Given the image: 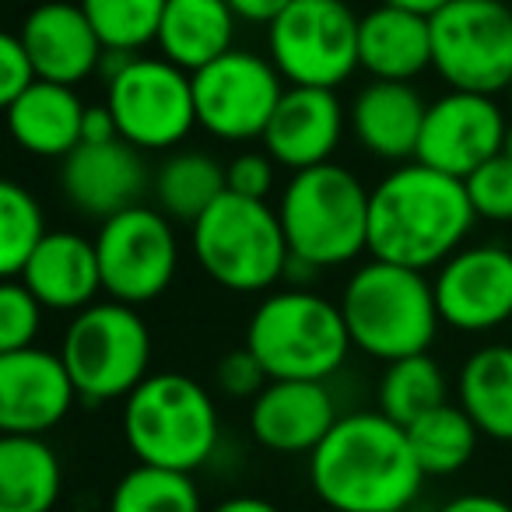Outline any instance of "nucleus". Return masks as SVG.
Segmentation results:
<instances>
[{
	"mask_svg": "<svg viewBox=\"0 0 512 512\" xmlns=\"http://www.w3.org/2000/svg\"><path fill=\"white\" fill-rule=\"evenodd\" d=\"M102 292L127 306H148L165 295L179 271L176 221L155 204H137L113 214L95 232Z\"/></svg>",
	"mask_w": 512,
	"mask_h": 512,
	"instance_id": "nucleus-11",
	"label": "nucleus"
},
{
	"mask_svg": "<svg viewBox=\"0 0 512 512\" xmlns=\"http://www.w3.org/2000/svg\"><path fill=\"white\" fill-rule=\"evenodd\" d=\"M39 81V71L32 64L29 50H25L22 36L18 32H8L0 39V102L8 106L15 102L22 92H29L32 85Z\"/></svg>",
	"mask_w": 512,
	"mask_h": 512,
	"instance_id": "nucleus-38",
	"label": "nucleus"
},
{
	"mask_svg": "<svg viewBox=\"0 0 512 512\" xmlns=\"http://www.w3.org/2000/svg\"><path fill=\"white\" fill-rule=\"evenodd\" d=\"M502 151L512 158V123H509V134H505V148H502Z\"/></svg>",
	"mask_w": 512,
	"mask_h": 512,
	"instance_id": "nucleus-44",
	"label": "nucleus"
},
{
	"mask_svg": "<svg viewBox=\"0 0 512 512\" xmlns=\"http://www.w3.org/2000/svg\"><path fill=\"white\" fill-rule=\"evenodd\" d=\"M376 397H379V411L407 428L421 414L432 411V407L446 404L449 379L442 372V365L428 351H421V355H407L386 365Z\"/></svg>",
	"mask_w": 512,
	"mask_h": 512,
	"instance_id": "nucleus-30",
	"label": "nucleus"
},
{
	"mask_svg": "<svg viewBox=\"0 0 512 512\" xmlns=\"http://www.w3.org/2000/svg\"><path fill=\"white\" fill-rule=\"evenodd\" d=\"M369 197L362 179L337 162L292 172L274 207L295 260L330 271L369 253Z\"/></svg>",
	"mask_w": 512,
	"mask_h": 512,
	"instance_id": "nucleus-5",
	"label": "nucleus"
},
{
	"mask_svg": "<svg viewBox=\"0 0 512 512\" xmlns=\"http://www.w3.org/2000/svg\"><path fill=\"white\" fill-rule=\"evenodd\" d=\"M428 102L414 81H369L348 106V130L372 158L404 165L418 158Z\"/></svg>",
	"mask_w": 512,
	"mask_h": 512,
	"instance_id": "nucleus-21",
	"label": "nucleus"
},
{
	"mask_svg": "<svg viewBox=\"0 0 512 512\" xmlns=\"http://www.w3.org/2000/svg\"><path fill=\"white\" fill-rule=\"evenodd\" d=\"M71 372L60 351L39 344L22 351H0V432L50 435L78 400Z\"/></svg>",
	"mask_w": 512,
	"mask_h": 512,
	"instance_id": "nucleus-16",
	"label": "nucleus"
},
{
	"mask_svg": "<svg viewBox=\"0 0 512 512\" xmlns=\"http://www.w3.org/2000/svg\"><path fill=\"white\" fill-rule=\"evenodd\" d=\"M106 50L141 53L158 39L169 0H78Z\"/></svg>",
	"mask_w": 512,
	"mask_h": 512,
	"instance_id": "nucleus-33",
	"label": "nucleus"
},
{
	"mask_svg": "<svg viewBox=\"0 0 512 512\" xmlns=\"http://www.w3.org/2000/svg\"><path fill=\"white\" fill-rule=\"evenodd\" d=\"M505 134H509V123H505L495 95L449 88L446 95L428 102L414 162L446 172V176L467 179L484 162L502 155Z\"/></svg>",
	"mask_w": 512,
	"mask_h": 512,
	"instance_id": "nucleus-14",
	"label": "nucleus"
},
{
	"mask_svg": "<svg viewBox=\"0 0 512 512\" xmlns=\"http://www.w3.org/2000/svg\"><path fill=\"white\" fill-rule=\"evenodd\" d=\"M151 179L155 172L144 162V151L123 137L109 144H78L60 165V190L67 204L99 225L127 207L144 204Z\"/></svg>",
	"mask_w": 512,
	"mask_h": 512,
	"instance_id": "nucleus-17",
	"label": "nucleus"
},
{
	"mask_svg": "<svg viewBox=\"0 0 512 512\" xmlns=\"http://www.w3.org/2000/svg\"><path fill=\"white\" fill-rule=\"evenodd\" d=\"M207 512H281V509L260 495H232V498H221V502L211 505Z\"/></svg>",
	"mask_w": 512,
	"mask_h": 512,
	"instance_id": "nucleus-42",
	"label": "nucleus"
},
{
	"mask_svg": "<svg viewBox=\"0 0 512 512\" xmlns=\"http://www.w3.org/2000/svg\"><path fill=\"white\" fill-rule=\"evenodd\" d=\"M235 11V18L239 22H249V25H271L274 18H281V11L288 8V4H295V0H228Z\"/></svg>",
	"mask_w": 512,
	"mask_h": 512,
	"instance_id": "nucleus-40",
	"label": "nucleus"
},
{
	"mask_svg": "<svg viewBox=\"0 0 512 512\" xmlns=\"http://www.w3.org/2000/svg\"><path fill=\"white\" fill-rule=\"evenodd\" d=\"M106 512H207L193 474L137 463L116 481Z\"/></svg>",
	"mask_w": 512,
	"mask_h": 512,
	"instance_id": "nucleus-31",
	"label": "nucleus"
},
{
	"mask_svg": "<svg viewBox=\"0 0 512 512\" xmlns=\"http://www.w3.org/2000/svg\"><path fill=\"white\" fill-rule=\"evenodd\" d=\"M271 383L267 369L260 365V358L242 344V348L228 351V355L218 358L214 365V390L225 400H253L260 397V390Z\"/></svg>",
	"mask_w": 512,
	"mask_h": 512,
	"instance_id": "nucleus-36",
	"label": "nucleus"
},
{
	"mask_svg": "<svg viewBox=\"0 0 512 512\" xmlns=\"http://www.w3.org/2000/svg\"><path fill=\"white\" fill-rule=\"evenodd\" d=\"M309 484L330 512H407L425 488V470L404 425L383 411L341 414L309 453Z\"/></svg>",
	"mask_w": 512,
	"mask_h": 512,
	"instance_id": "nucleus-1",
	"label": "nucleus"
},
{
	"mask_svg": "<svg viewBox=\"0 0 512 512\" xmlns=\"http://www.w3.org/2000/svg\"><path fill=\"white\" fill-rule=\"evenodd\" d=\"M358 64L372 81L421 78L432 67V22L383 0L358 25Z\"/></svg>",
	"mask_w": 512,
	"mask_h": 512,
	"instance_id": "nucleus-23",
	"label": "nucleus"
},
{
	"mask_svg": "<svg viewBox=\"0 0 512 512\" xmlns=\"http://www.w3.org/2000/svg\"><path fill=\"white\" fill-rule=\"evenodd\" d=\"M155 207L179 225H193L221 193H228V169L207 151H169L151 179Z\"/></svg>",
	"mask_w": 512,
	"mask_h": 512,
	"instance_id": "nucleus-28",
	"label": "nucleus"
},
{
	"mask_svg": "<svg viewBox=\"0 0 512 512\" xmlns=\"http://www.w3.org/2000/svg\"><path fill=\"white\" fill-rule=\"evenodd\" d=\"M120 141V127H116L113 109L102 102V106H88L85 127H81V144H109Z\"/></svg>",
	"mask_w": 512,
	"mask_h": 512,
	"instance_id": "nucleus-39",
	"label": "nucleus"
},
{
	"mask_svg": "<svg viewBox=\"0 0 512 512\" xmlns=\"http://www.w3.org/2000/svg\"><path fill=\"white\" fill-rule=\"evenodd\" d=\"M432 71L456 92L498 95L512 81V8L449 0L432 18Z\"/></svg>",
	"mask_w": 512,
	"mask_h": 512,
	"instance_id": "nucleus-10",
	"label": "nucleus"
},
{
	"mask_svg": "<svg viewBox=\"0 0 512 512\" xmlns=\"http://www.w3.org/2000/svg\"><path fill=\"white\" fill-rule=\"evenodd\" d=\"M435 512H512V505L498 495H488V491H467V495L442 502Z\"/></svg>",
	"mask_w": 512,
	"mask_h": 512,
	"instance_id": "nucleus-41",
	"label": "nucleus"
},
{
	"mask_svg": "<svg viewBox=\"0 0 512 512\" xmlns=\"http://www.w3.org/2000/svg\"><path fill=\"white\" fill-rule=\"evenodd\" d=\"M120 137L137 151H172L193 134L197 102L193 74L165 57H137L116 81L106 85Z\"/></svg>",
	"mask_w": 512,
	"mask_h": 512,
	"instance_id": "nucleus-12",
	"label": "nucleus"
},
{
	"mask_svg": "<svg viewBox=\"0 0 512 512\" xmlns=\"http://www.w3.org/2000/svg\"><path fill=\"white\" fill-rule=\"evenodd\" d=\"M46 214L36 193L22 183L0 186V274L22 278L25 264L46 239Z\"/></svg>",
	"mask_w": 512,
	"mask_h": 512,
	"instance_id": "nucleus-32",
	"label": "nucleus"
},
{
	"mask_svg": "<svg viewBox=\"0 0 512 512\" xmlns=\"http://www.w3.org/2000/svg\"><path fill=\"white\" fill-rule=\"evenodd\" d=\"M474 221L463 179L421 162L393 165L369 197V256L432 271L467 246Z\"/></svg>",
	"mask_w": 512,
	"mask_h": 512,
	"instance_id": "nucleus-2",
	"label": "nucleus"
},
{
	"mask_svg": "<svg viewBox=\"0 0 512 512\" xmlns=\"http://www.w3.org/2000/svg\"><path fill=\"white\" fill-rule=\"evenodd\" d=\"M337 306L351 344L383 365L428 351L442 327L435 288L425 271L386 264L376 256L351 274Z\"/></svg>",
	"mask_w": 512,
	"mask_h": 512,
	"instance_id": "nucleus-4",
	"label": "nucleus"
},
{
	"mask_svg": "<svg viewBox=\"0 0 512 512\" xmlns=\"http://www.w3.org/2000/svg\"><path fill=\"white\" fill-rule=\"evenodd\" d=\"M435 306L446 327L488 334L512 320V249L498 242L463 246L432 281Z\"/></svg>",
	"mask_w": 512,
	"mask_h": 512,
	"instance_id": "nucleus-15",
	"label": "nucleus"
},
{
	"mask_svg": "<svg viewBox=\"0 0 512 512\" xmlns=\"http://www.w3.org/2000/svg\"><path fill=\"white\" fill-rule=\"evenodd\" d=\"M64 467L46 435H0V512H53Z\"/></svg>",
	"mask_w": 512,
	"mask_h": 512,
	"instance_id": "nucleus-26",
	"label": "nucleus"
},
{
	"mask_svg": "<svg viewBox=\"0 0 512 512\" xmlns=\"http://www.w3.org/2000/svg\"><path fill=\"white\" fill-rule=\"evenodd\" d=\"M386 4H397V8H407V11H418V15L432 18L435 11H442L449 0H386Z\"/></svg>",
	"mask_w": 512,
	"mask_h": 512,
	"instance_id": "nucleus-43",
	"label": "nucleus"
},
{
	"mask_svg": "<svg viewBox=\"0 0 512 512\" xmlns=\"http://www.w3.org/2000/svg\"><path fill=\"white\" fill-rule=\"evenodd\" d=\"M123 442L137 463L197 474L221 446L218 400L186 372H151L123 400Z\"/></svg>",
	"mask_w": 512,
	"mask_h": 512,
	"instance_id": "nucleus-3",
	"label": "nucleus"
},
{
	"mask_svg": "<svg viewBox=\"0 0 512 512\" xmlns=\"http://www.w3.org/2000/svg\"><path fill=\"white\" fill-rule=\"evenodd\" d=\"M463 186H467V197L474 204L477 218L498 221V225L512 221V158L505 151L484 162L477 172H470Z\"/></svg>",
	"mask_w": 512,
	"mask_h": 512,
	"instance_id": "nucleus-35",
	"label": "nucleus"
},
{
	"mask_svg": "<svg viewBox=\"0 0 512 512\" xmlns=\"http://www.w3.org/2000/svg\"><path fill=\"white\" fill-rule=\"evenodd\" d=\"M246 348L260 358L271 379H323L344 369L351 334L341 306L313 288H278L253 309Z\"/></svg>",
	"mask_w": 512,
	"mask_h": 512,
	"instance_id": "nucleus-7",
	"label": "nucleus"
},
{
	"mask_svg": "<svg viewBox=\"0 0 512 512\" xmlns=\"http://www.w3.org/2000/svg\"><path fill=\"white\" fill-rule=\"evenodd\" d=\"M228 169V193H239L249 200H271V193L278 190V169L267 151H239Z\"/></svg>",
	"mask_w": 512,
	"mask_h": 512,
	"instance_id": "nucleus-37",
	"label": "nucleus"
},
{
	"mask_svg": "<svg viewBox=\"0 0 512 512\" xmlns=\"http://www.w3.org/2000/svg\"><path fill=\"white\" fill-rule=\"evenodd\" d=\"M18 36H22L39 78L57 81V85H85L88 78L99 74L102 57H106V46L88 22L85 8L71 0H46L32 8Z\"/></svg>",
	"mask_w": 512,
	"mask_h": 512,
	"instance_id": "nucleus-20",
	"label": "nucleus"
},
{
	"mask_svg": "<svg viewBox=\"0 0 512 512\" xmlns=\"http://www.w3.org/2000/svg\"><path fill=\"white\" fill-rule=\"evenodd\" d=\"M60 358L88 404L127 400L151 376V330L127 302H95L71 316Z\"/></svg>",
	"mask_w": 512,
	"mask_h": 512,
	"instance_id": "nucleus-8",
	"label": "nucleus"
},
{
	"mask_svg": "<svg viewBox=\"0 0 512 512\" xmlns=\"http://www.w3.org/2000/svg\"><path fill=\"white\" fill-rule=\"evenodd\" d=\"M505 92H509V99H512V81H509V88H505Z\"/></svg>",
	"mask_w": 512,
	"mask_h": 512,
	"instance_id": "nucleus-45",
	"label": "nucleus"
},
{
	"mask_svg": "<svg viewBox=\"0 0 512 512\" xmlns=\"http://www.w3.org/2000/svg\"><path fill=\"white\" fill-rule=\"evenodd\" d=\"M404 432L425 477H449L463 470L474 460L477 442H481V428L474 425V418L449 400L411 421Z\"/></svg>",
	"mask_w": 512,
	"mask_h": 512,
	"instance_id": "nucleus-29",
	"label": "nucleus"
},
{
	"mask_svg": "<svg viewBox=\"0 0 512 512\" xmlns=\"http://www.w3.org/2000/svg\"><path fill=\"white\" fill-rule=\"evenodd\" d=\"M362 18L348 0H295L267 25V57L295 88H341L358 64Z\"/></svg>",
	"mask_w": 512,
	"mask_h": 512,
	"instance_id": "nucleus-9",
	"label": "nucleus"
},
{
	"mask_svg": "<svg viewBox=\"0 0 512 512\" xmlns=\"http://www.w3.org/2000/svg\"><path fill=\"white\" fill-rule=\"evenodd\" d=\"M190 246L200 271L235 295L274 292L288 278L292 249L271 200L221 193L190 225Z\"/></svg>",
	"mask_w": 512,
	"mask_h": 512,
	"instance_id": "nucleus-6",
	"label": "nucleus"
},
{
	"mask_svg": "<svg viewBox=\"0 0 512 512\" xmlns=\"http://www.w3.org/2000/svg\"><path fill=\"white\" fill-rule=\"evenodd\" d=\"M8 130L22 151L36 158H60L64 162L81 144L88 106L81 102L78 88L57 85L39 78L29 92L8 102Z\"/></svg>",
	"mask_w": 512,
	"mask_h": 512,
	"instance_id": "nucleus-24",
	"label": "nucleus"
},
{
	"mask_svg": "<svg viewBox=\"0 0 512 512\" xmlns=\"http://www.w3.org/2000/svg\"><path fill=\"white\" fill-rule=\"evenodd\" d=\"M288 81L271 57L253 50H228L193 74L197 123L228 144L260 141L285 95Z\"/></svg>",
	"mask_w": 512,
	"mask_h": 512,
	"instance_id": "nucleus-13",
	"label": "nucleus"
},
{
	"mask_svg": "<svg viewBox=\"0 0 512 512\" xmlns=\"http://www.w3.org/2000/svg\"><path fill=\"white\" fill-rule=\"evenodd\" d=\"M337 421V397L323 379H271L249 400V432L281 456H309Z\"/></svg>",
	"mask_w": 512,
	"mask_h": 512,
	"instance_id": "nucleus-18",
	"label": "nucleus"
},
{
	"mask_svg": "<svg viewBox=\"0 0 512 512\" xmlns=\"http://www.w3.org/2000/svg\"><path fill=\"white\" fill-rule=\"evenodd\" d=\"M235 18L228 0H169L158 25V57L197 74L211 60L235 50Z\"/></svg>",
	"mask_w": 512,
	"mask_h": 512,
	"instance_id": "nucleus-25",
	"label": "nucleus"
},
{
	"mask_svg": "<svg viewBox=\"0 0 512 512\" xmlns=\"http://www.w3.org/2000/svg\"><path fill=\"white\" fill-rule=\"evenodd\" d=\"M46 306L18 278H4L0 285V351L32 348L43 330Z\"/></svg>",
	"mask_w": 512,
	"mask_h": 512,
	"instance_id": "nucleus-34",
	"label": "nucleus"
},
{
	"mask_svg": "<svg viewBox=\"0 0 512 512\" xmlns=\"http://www.w3.org/2000/svg\"><path fill=\"white\" fill-rule=\"evenodd\" d=\"M456 404L474 418L481 435L512 442V348L484 344L456 376Z\"/></svg>",
	"mask_w": 512,
	"mask_h": 512,
	"instance_id": "nucleus-27",
	"label": "nucleus"
},
{
	"mask_svg": "<svg viewBox=\"0 0 512 512\" xmlns=\"http://www.w3.org/2000/svg\"><path fill=\"white\" fill-rule=\"evenodd\" d=\"M344 134H348V109L334 88L288 85L260 144L281 169L302 172L334 162Z\"/></svg>",
	"mask_w": 512,
	"mask_h": 512,
	"instance_id": "nucleus-19",
	"label": "nucleus"
},
{
	"mask_svg": "<svg viewBox=\"0 0 512 512\" xmlns=\"http://www.w3.org/2000/svg\"><path fill=\"white\" fill-rule=\"evenodd\" d=\"M22 281L46 309L53 313H81V309L95 306L102 295V271H99V253H95V239H85L81 232L71 228H57L46 232L32 260L25 264Z\"/></svg>",
	"mask_w": 512,
	"mask_h": 512,
	"instance_id": "nucleus-22",
	"label": "nucleus"
}]
</instances>
